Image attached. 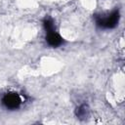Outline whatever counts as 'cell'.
<instances>
[{
  "mask_svg": "<svg viewBox=\"0 0 125 125\" xmlns=\"http://www.w3.org/2000/svg\"><path fill=\"white\" fill-rule=\"evenodd\" d=\"M46 41L52 47H58V46L62 45L63 42L62 36L59 33H57L56 30L46 32Z\"/></svg>",
  "mask_w": 125,
  "mask_h": 125,
  "instance_id": "obj_3",
  "label": "cell"
},
{
  "mask_svg": "<svg viewBox=\"0 0 125 125\" xmlns=\"http://www.w3.org/2000/svg\"><path fill=\"white\" fill-rule=\"evenodd\" d=\"M43 24H44V28H45L46 32H50V31L56 30L55 29V25H54V21L50 18H46L43 21Z\"/></svg>",
  "mask_w": 125,
  "mask_h": 125,
  "instance_id": "obj_4",
  "label": "cell"
},
{
  "mask_svg": "<svg viewBox=\"0 0 125 125\" xmlns=\"http://www.w3.org/2000/svg\"><path fill=\"white\" fill-rule=\"evenodd\" d=\"M119 21V12L118 10L113 11L109 16L103 18V17H96V23L98 26L102 28H113L118 24Z\"/></svg>",
  "mask_w": 125,
  "mask_h": 125,
  "instance_id": "obj_1",
  "label": "cell"
},
{
  "mask_svg": "<svg viewBox=\"0 0 125 125\" xmlns=\"http://www.w3.org/2000/svg\"><path fill=\"white\" fill-rule=\"evenodd\" d=\"M22 100L21 97L16 93V92H10L3 96L2 98V104L4 106H6L9 109H16L19 108Z\"/></svg>",
  "mask_w": 125,
  "mask_h": 125,
  "instance_id": "obj_2",
  "label": "cell"
},
{
  "mask_svg": "<svg viewBox=\"0 0 125 125\" xmlns=\"http://www.w3.org/2000/svg\"><path fill=\"white\" fill-rule=\"evenodd\" d=\"M87 113H88V109H87V105L86 104H81L76 109V115L79 118H85L87 116Z\"/></svg>",
  "mask_w": 125,
  "mask_h": 125,
  "instance_id": "obj_5",
  "label": "cell"
}]
</instances>
